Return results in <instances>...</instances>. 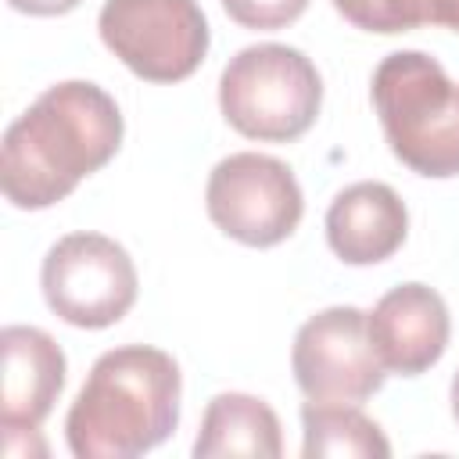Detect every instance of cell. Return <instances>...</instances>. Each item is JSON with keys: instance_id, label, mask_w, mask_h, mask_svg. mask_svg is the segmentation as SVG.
<instances>
[{"instance_id": "cell-1", "label": "cell", "mask_w": 459, "mask_h": 459, "mask_svg": "<svg viewBox=\"0 0 459 459\" xmlns=\"http://www.w3.org/2000/svg\"><path fill=\"white\" fill-rule=\"evenodd\" d=\"M122 133V111L97 82L68 79L43 90L4 133V197L22 212L65 201L79 179L115 158Z\"/></svg>"}, {"instance_id": "cell-2", "label": "cell", "mask_w": 459, "mask_h": 459, "mask_svg": "<svg viewBox=\"0 0 459 459\" xmlns=\"http://www.w3.org/2000/svg\"><path fill=\"white\" fill-rule=\"evenodd\" d=\"M179 366L151 344L104 351L65 416L75 459H133L158 448L179 423Z\"/></svg>"}, {"instance_id": "cell-3", "label": "cell", "mask_w": 459, "mask_h": 459, "mask_svg": "<svg viewBox=\"0 0 459 459\" xmlns=\"http://www.w3.org/2000/svg\"><path fill=\"white\" fill-rule=\"evenodd\" d=\"M373 108L391 154L427 179L459 176V86L423 50H394L373 72Z\"/></svg>"}, {"instance_id": "cell-4", "label": "cell", "mask_w": 459, "mask_h": 459, "mask_svg": "<svg viewBox=\"0 0 459 459\" xmlns=\"http://www.w3.org/2000/svg\"><path fill=\"white\" fill-rule=\"evenodd\" d=\"M323 104L316 65L287 43H255L219 75V108L247 140L287 143L312 129Z\"/></svg>"}, {"instance_id": "cell-5", "label": "cell", "mask_w": 459, "mask_h": 459, "mask_svg": "<svg viewBox=\"0 0 459 459\" xmlns=\"http://www.w3.org/2000/svg\"><path fill=\"white\" fill-rule=\"evenodd\" d=\"M104 47L147 82H179L208 54V22L197 0H104Z\"/></svg>"}, {"instance_id": "cell-6", "label": "cell", "mask_w": 459, "mask_h": 459, "mask_svg": "<svg viewBox=\"0 0 459 459\" xmlns=\"http://www.w3.org/2000/svg\"><path fill=\"white\" fill-rule=\"evenodd\" d=\"M39 283L50 312L82 330L118 323L136 301V265L129 251L104 233L61 237L43 258Z\"/></svg>"}, {"instance_id": "cell-7", "label": "cell", "mask_w": 459, "mask_h": 459, "mask_svg": "<svg viewBox=\"0 0 459 459\" xmlns=\"http://www.w3.org/2000/svg\"><path fill=\"white\" fill-rule=\"evenodd\" d=\"M208 219L247 247H273L287 240L305 212L294 172L258 151H237L222 158L204 186Z\"/></svg>"}, {"instance_id": "cell-8", "label": "cell", "mask_w": 459, "mask_h": 459, "mask_svg": "<svg viewBox=\"0 0 459 459\" xmlns=\"http://www.w3.org/2000/svg\"><path fill=\"white\" fill-rule=\"evenodd\" d=\"M290 369L308 402L333 405H359L387 380V369L369 341L366 312L355 305H333L305 319L294 333Z\"/></svg>"}, {"instance_id": "cell-9", "label": "cell", "mask_w": 459, "mask_h": 459, "mask_svg": "<svg viewBox=\"0 0 459 459\" xmlns=\"http://www.w3.org/2000/svg\"><path fill=\"white\" fill-rule=\"evenodd\" d=\"M369 341L387 373L420 377L448 348L452 319L445 298L427 283L391 287L373 312H366Z\"/></svg>"}, {"instance_id": "cell-10", "label": "cell", "mask_w": 459, "mask_h": 459, "mask_svg": "<svg viewBox=\"0 0 459 459\" xmlns=\"http://www.w3.org/2000/svg\"><path fill=\"white\" fill-rule=\"evenodd\" d=\"M0 355V427L36 430L65 387V351L39 326H4Z\"/></svg>"}, {"instance_id": "cell-11", "label": "cell", "mask_w": 459, "mask_h": 459, "mask_svg": "<svg viewBox=\"0 0 459 459\" xmlns=\"http://www.w3.org/2000/svg\"><path fill=\"white\" fill-rule=\"evenodd\" d=\"M409 233V212L394 186L362 179L344 186L326 208L330 251L348 265H377L391 258Z\"/></svg>"}, {"instance_id": "cell-12", "label": "cell", "mask_w": 459, "mask_h": 459, "mask_svg": "<svg viewBox=\"0 0 459 459\" xmlns=\"http://www.w3.org/2000/svg\"><path fill=\"white\" fill-rule=\"evenodd\" d=\"M280 452H283L280 420L262 398L222 391L208 402L197 441H194L197 459H222V455L276 459Z\"/></svg>"}, {"instance_id": "cell-13", "label": "cell", "mask_w": 459, "mask_h": 459, "mask_svg": "<svg viewBox=\"0 0 459 459\" xmlns=\"http://www.w3.org/2000/svg\"><path fill=\"white\" fill-rule=\"evenodd\" d=\"M301 455H344V459H384L391 455V441L384 430L359 409V405H333V402H308L301 409Z\"/></svg>"}, {"instance_id": "cell-14", "label": "cell", "mask_w": 459, "mask_h": 459, "mask_svg": "<svg viewBox=\"0 0 459 459\" xmlns=\"http://www.w3.org/2000/svg\"><path fill=\"white\" fill-rule=\"evenodd\" d=\"M337 14L366 32H409L427 25L420 0H333Z\"/></svg>"}, {"instance_id": "cell-15", "label": "cell", "mask_w": 459, "mask_h": 459, "mask_svg": "<svg viewBox=\"0 0 459 459\" xmlns=\"http://www.w3.org/2000/svg\"><path fill=\"white\" fill-rule=\"evenodd\" d=\"M222 7L237 25L273 32V29L298 22L305 14L308 0H222Z\"/></svg>"}, {"instance_id": "cell-16", "label": "cell", "mask_w": 459, "mask_h": 459, "mask_svg": "<svg viewBox=\"0 0 459 459\" xmlns=\"http://www.w3.org/2000/svg\"><path fill=\"white\" fill-rule=\"evenodd\" d=\"M423 22L459 32V0H423Z\"/></svg>"}, {"instance_id": "cell-17", "label": "cell", "mask_w": 459, "mask_h": 459, "mask_svg": "<svg viewBox=\"0 0 459 459\" xmlns=\"http://www.w3.org/2000/svg\"><path fill=\"white\" fill-rule=\"evenodd\" d=\"M14 11H25V14H68L72 7H79L82 0H7Z\"/></svg>"}, {"instance_id": "cell-18", "label": "cell", "mask_w": 459, "mask_h": 459, "mask_svg": "<svg viewBox=\"0 0 459 459\" xmlns=\"http://www.w3.org/2000/svg\"><path fill=\"white\" fill-rule=\"evenodd\" d=\"M452 416H455V423H459V369H455V377H452Z\"/></svg>"}]
</instances>
